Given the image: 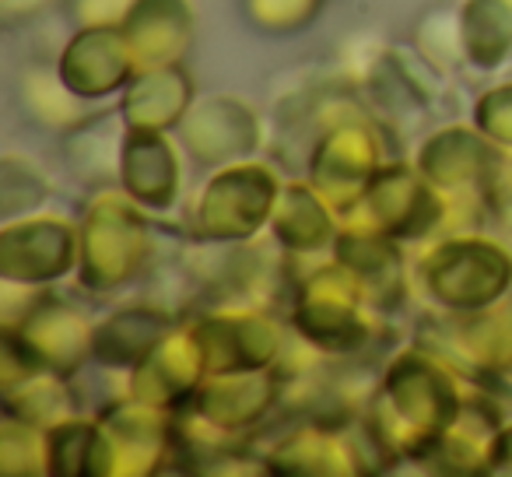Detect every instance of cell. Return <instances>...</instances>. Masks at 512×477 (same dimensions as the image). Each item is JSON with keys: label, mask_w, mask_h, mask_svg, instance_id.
Returning a JSON list of instances; mask_svg holds the SVG:
<instances>
[]
</instances>
